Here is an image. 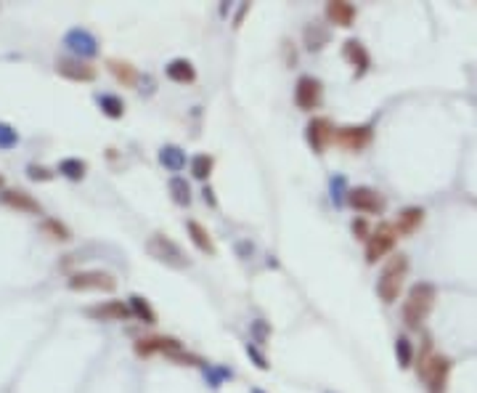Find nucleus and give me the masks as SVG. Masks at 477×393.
Returning <instances> with one entry per match:
<instances>
[{
  "label": "nucleus",
  "instance_id": "obj_1",
  "mask_svg": "<svg viewBox=\"0 0 477 393\" xmlns=\"http://www.w3.org/2000/svg\"><path fill=\"white\" fill-rule=\"evenodd\" d=\"M451 359L443 356V353H435L433 351V340L427 337L424 346L419 351V362H417V375L424 380L427 391L430 393H446L448 388V378H451Z\"/></svg>",
  "mask_w": 477,
  "mask_h": 393
},
{
  "label": "nucleus",
  "instance_id": "obj_2",
  "mask_svg": "<svg viewBox=\"0 0 477 393\" xmlns=\"http://www.w3.org/2000/svg\"><path fill=\"white\" fill-rule=\"evenodd\" d=\"M435 301H437L435 285H430V282H417L414 287L408 290L406 303H403V321H406V327L408 330H419L427 321V317H430Z\"/></svg>",
  "mask_w": 477,
  "mask_h": 393
},
{
  "label": "nucleus",
  "instance_id": "obj_3",
  "mask_svg": "<svg viewBox=\"0 0 477 393\" xmlns=\"http://www.w3.org/2000/svg\"><path fill=\"white\" fill-rule=\"evenodd\" d=\"M406 274H408V258L398 253L388 260V266L379 274V282H376V295L382 298V303H395L401 298L403 282H406Z\"/></svg>",
  "mask_w": 477,
  "mask_h": 393
},
{
  "label": "nucleus",
  "instance_id": "obj_4",
  "mask_svg": "<svg viewBox=\"0 0 477 393\" xmlns=\"http://www.w3.org/2000/svg\"><path fill=\"white\" fill-rule=\"evenodd\" d=\"M146 250H149L151 258H157L159 263H167L173 269H189V263H191L189 256L167 234H154L149 242H146Z\"/></svg>",
  "mask_w": 477,
  "mask_h": 393
},
{
  "label": "nucleus",
  "instance_id": "obj_5",
  "mask_svg": "<svg viewBox=\"0 0 477 393\" xmlns=\"http://www.w3.org/2000/svg\"><path fill=\"white\" fill-rule=\"evenodd\" d=\"M398 240H401V234H398L395 224H376L372 237L366 240V260L376 263V260H382L385 256H390Z\"/></svg>",
  "mask_w": 477,
  "mask_h": 393
},
{
  "label": "nucleus",
  "instance_id": "obj_6",
  "mask_svg": "<svg viewBox=\"0 0 477 393\" xmlns=\"http://www.w3.org/2000/svg\"><path fill=\"white\" fill-rule=\"evenodd\" d=\"M180 351H183L180 340L170 337V335H151V337L135 340V353L138 356H157V353H162V356L173 359V356H178Z\"/></svg>",
  "mask_w": 477,
  "mask_h": 393
},
{
  "label": "nucleus",
  "instance_id": "obj_7",
  "mask_svg": "<svg viewBox=\"0 0 477 393\" xmlns=\"http://www.w3.org/2000/svg\"><path fill=\"white\" fill-rule=\"evenodd\" d=\"M347 202H350V208H356L363 215H379V212H385V196L379 194L376 189H372V186H356V189H350L347 192Z\"/></svg>",
  "mask_w": 477,
  "mask_h": 393
},
{
  "label": "nucleus",
  "instance_id": "obj_8",
  "mask_svg": "<svg viewBox=\"0 0 477 393\" xmlns=\"http://www.w3.org/2000/svg\"><path fill=\"white\" fill-rule=\"evenodd\" d=\"M321 99H324V88H321V80H315L311 75H302L295 85V104L302 109V112H313L321 106Z\"/></svg>",
  "mask_w": 477,
  "mask_h": 393
},
{
  "label": "nucleus",
  "instance_id": "obj_9",
  "mask_svg": "<svg viewBox=\"0 0 477 393\" xmlns=\"http://www.w3.org/2000/svg\"><path fill=\"white\" fill-rule=\"evenodd\" d=\"M374 138L372 125H345V128H337V136L334 141L347 151H363Z\"/></svg>",
  "mask_w": 477,
  "mask_h": 393
},
{
  "label": "nucleus",
  "instance_id": "obj_10",
  "mask_svg": "<svg viewBox=\"0 0 477 393\" xmlns=\"http://www.w3.org/2000/svg\"><path fill=\"white\" fill-rule=\"evenodd\" d=\"M305 136H308V144H311V149L315 154H324L329 149V144L334 141V136H337V128L331 125L329 117H313L305 128Z\"/></svg>",
  "mask_w": 477,
  "mask_h": 393
},
{
  "label": "nucleus",
  "instance_id": "obj_11",
  "mask_svg": "<svg viewBox=\"0 0 477 393\" xmlns=\"http://www.w3.org/2000/svg\"><path fill=\"white\" fill-rule=\"evenodd\" d=\"M69 287L72 290H104V292H112L117 287L114 276L112 274H104V271H83V274H75L69 279Z\"/></svg>",
  "mask_w": 477,
  "mask_h": 393
},
{
  "label": "nucleus",
  "instance_id": "obj_12",
  "mask_svg": "<svg viewBox=\"0 0 477 393\" xmlns=\"http://www.w3.org/2000/svg\"><path fill=\"white\" fill-rule=\"evenodd\" d=\"M56 72L67 80H80V83H88L96 77V69L90 67L88 61H80V59H61L56 64Z\"/></svg>",
  "mask_w": 477,
  "mask_h": 393
},
{
  "label": "nucleus",
  "instance_id": "obj_13",
  "mask_svg": "<svg viewBox=\"0 0 477 393\" xmlns=\"http://www.w3.org/2000/svg\"><path fill=\"white\" fill-rule=\"evenodd\" d=\"M342 56L353 69H358V75H363L369 69V64H372V56H369V51L361 40H345Z\"/></svg>",
  "mask_w": 477,
  "mask_h": 393
},
{
  "label": "nucleus",
  "instance_id": "obj_14",
  "mask_svg": "<svg viewBox=\"0 0 477 393\" xmlns=\"http://www.w3.org/2000/svg\"><path fill=\"white\" fill-rule=\"evenodd\" d=\"M356 16H358L356 6H350L345 0H331V3H327V19L331 24H337V27H353Z\"/></svg>",
  "mask_w": 477,
  "mask_h": 393
},
{
  "label": "nucleus",
  "instance_id": "obj_15",
  "mask_svg": "<svg viewBox=\"0 0 477 393\" xmlns=\"http://www.w3.org/2000/svg\"><path fill=\"white\" fill-rule=\"evenodd\" d=\"M130 314H133V311H130L122 301H109V303H104V306L90 308V317L101 319V321H122V319H128Z\"/></svg>",
  "mask_w": 477,
  "mask_h": 393
},
{
  "label": "nucleus",
  "instance_id": "obj_16",
  "mask_svg": "<svg viewBox=\"0 0 477 393\" xmlns=\"http://www.w3.org/2000/svg\"><path fill=\"white\" fill-rule=\"evenodd\" d=\"M106 67H109V72L114 75V80H117V83H122L125 88H133V85H138V69H135L130 61L109 59V61H106Z\"/></svg>",
  "mask_w": 477,
  "mask_h": 393
},
{
  "label": "nucleus",
  "instance_id": "obj_17",
  "mask_svg": "<svg viewBox=\"0 0 477 393\" xmlns=\"http://www.w3.org/2000/svg\"><path fill=\"white\" fill-rule=\"evenodd\" d=\"M422 224H424V210H422V208H406V210H401V215H398L395 228H398L401 237H408V234H414Z\"/></svg>",
  "mask_w": 477,
  "mask_h": 393
},
{
  "label": "nucleus",
  "instance_id": "obj_18",
  "mask_svg": "<svg viewBox=\"0 0 477 393\" xmlns=\"http://www.w3.org/2000/svg\"><path fill=\"white\" fill-rule=\"evenodd\" d=\"M164 75L170 77L173 83H194L196 69L189 59H173L167 67H164Z\"/></svg>",
  "mask_w": 477,
  "mask_h": 393
},
{
  "label": "nucleus",
  "instance_id": "obj_19",
  "mask_svg": "<svg viewBox=\"0 0 477 393\" xmlns=\"http://www.w3.org/2000/svg\"><path fill=\"white\" fill-rule=\"evenodd\" d=\"M186 228H189V237H191V242H194V247L199 250V253H205V256H215V253H218V250H215V242H212V237H209V231L202 226V224L189 221Z\"/></svg>",
  "mask_w": 477,
  "mask_h": 393
},
{
  "label": "nucleus",
  "instance_id": "obj_20",
  "mask_svg": "<svg viewBox=\"0 0 477 393\" xmlns=\"http://www.w3.org/2000/svg\"><path fill=\"white\" fill-rule=\"evenodd\" d=\"M3 202H6L8 208H16V210L40 212V205H37L27 192H6V194H3Z\"/></svg>",
  "mask_w": 477,
  "mask_h": 393
},
{
  "label": "nucleus",
  "instance_id": "obj_21",
  "mask_svg": "<svg viewBox=\"0 0 477 393\" xmlns=\"http://www.w3.org/2000/svg\"><path fill=\"white\" fill-rule=\"evenodd\" d=\"M159 162H162L167 170L178 173V170L186 167V154H183L178 147H164V149L159 151Z\"/></svg>",
  "mask_w": 477,
  "mask_h": 393
},
{
  "label": "nucleus",
  "instance_id": "obj_22",
  "mask_svg": "<svg viewBox=\"0 0 477 393\" xmlns=\"http://www.w3.org/2000/svg\"><path fill=\"white\" fill-rule=\"evenodd\" d=\"M130 311H133L138 319H144L146 324H157V314H154V308L149 306V301H146V298L133 295V298H130Z\"/></svg>",
  "mask_w": 477,
  "mask_h": 393
},
{
  "label": "nucleus",
  "instance_id": "obj_23",
  "mask_svg": "<svg viewBox=\"0 0 477 393\" xmlns=\"http://www.w3.org/2000/svg\"><path fill=\"white\" fill-rule=\"evenodd\" d=\"M212 167H215V160L209 154H196L194 160H191V173H194L199 181H207Z\"/></svg>",
  "mask_w": 477,
  "mask_h": 393
},
{
  "label": "nucleus",
  "instance_id": "obj_24",
  "mask_svg": "<svg viewBox=\"0 0 477 393\" xmlns=\"http://www.w3.org/2000/svg\"><path fill=\"white\" fill-rule=\"evenodd\" d=\"M170 194H173V199H175L178 205H189V202H191V189H189L186 178H180V176L170 178Z\"/></svg>",
  "mask_w": 477,
  "mask_h": 393
},
{
  "label": "nucleus",
  "instance_id": "obj_25",
  "mask_svg": "<svg viewBox=\"0 0 477 393\" xmlns=\"http://www.w3.org/2000/svg\"><path fill=\"white\" fill-rule=\"evenodd\" d=\"M67 43L72 46V43H77V51H83V53H93L96 51V40L90 37L85 30H75V32H69V37H67Z\"/></svg>",
  "mask_w": 477,
  "mask_h": 393
},
{
  "label": "nucleus",
  "instance_id": "obj_26",
  "mask_svg": "<svg viewBox=\"0 0 477 393\" xmlns=\"http://www.w3.org/2000/svg\"><path fill=\"white\" fill-rule=\"evenodd\" d=\"M98 104H101V109H104L109 117H122V112H125V104L119 101L117 96H101Z\"/></svg>",
  "mask_w": 477,
  "mask_h": 393
},
{
  "label": "nucleus",
  "instance_id": "obj_27",
  "mask_svg": "<svg viewBox=\"0 0 477 393\" xmlns=\"http://www.w3.org/2000/svg\"><path fill=\"white\" fill-rule=\"evenodd\" d=\"M61 173H67L69 178H83L85 176V162H80V160H64L61 162Z\"/></svg>",
  "mask_w": 477,
  "mask_h": 393
},
{
  "label": "nucleus",
  "instance_id": "obj_28",
  "mask_svg": "<svg viewBox=\"0 0 477 393\" xmlns=\"http://www.w3.org/2000/svg\"><path fill=\"white\" fill-rule=\"evenodd\" d=\"M395 353H398L401 367H411V343H408L406 337H398V340H395Z\"/></svg>",
  "mask_w": 477,
  "mask_h": 393
},
{
  "label": "nucleus",
  "instance_id": "obj_29",
  "mask_svg": "<svg viewBox=\"0 0 477 393\" xmlns=\"http://www.w3.org/2000/svg\"><path fill=\"white\" fill-rule=\"evenodd\" d=\"M45 231L53 234V240H61V242L69 240V228L64 226V224H59V221H45Z\"/></svg>",
  "mask_w": 477,
  "mask_h": 393
},
{
  "label": "nucleus",
  "instance_id": "obj_30",
  "mask_svg": "<svg viewBox=\"0 0 477 393\" xmlns=\"http://www.w3.org/2000/svg\"><path fill=\"white\" fill-rule=\"evenodd\" d=\"M353 237H358V240H363V242H366V240H369V237H372V231L374 228L369 226V221H366V218H356V221H353Z\"/></svg>",
  "mask_w": 477,
  "mask_h": 393
},
{
  "label": "nucleus",
  "instance_id": "obj_31",
  "mask_svg": "<svg viewBox=\"0 0 477 393\" xmlns=\"http://www.w3.org/2000/svg\"><path fill=\"white\" fill-rule=\"evenodd\" d=\"M305 37H308V48H321L324 43H327V32L308 30L305 32Z\"/></svg>",
  "mask_w": 477,
  "mask_h": 393
},
{
  "label": "nucleus",
  "instance_id": "obj_32",
  "mask_svg": "<svg viewBox=\"0 0 477 393\" xmlns=\"http://www.w3.org/2000/svg\"><path fill=\"white\" fill-rule=\"evenodd\" d=\"M16 141V133L11 131V128H6V125H0V147H11Z\"/></svg>",
  "mask_w": 477,
  "mask_h": 393
},
{
  "label": "nucleus",
  "instance_id": "obj_33",
  "mask_svg": "<svg viewBox=\"0 0 477 393\" xmlns=\"http://www.w3.org/2000/svg\"><path fill=\"white\" fill-rule=\"evenodd\" d=\"M0 186H3V178H0Z\"/></svg>",
  "mask_w": 477,
  "mask_h": 393
},
{
  "label": "nucleus",
  "instance_id": "obj_34",
  "mask_svg": "<svg viewBox=\"0 0 477 393\" xmlns=\"http://www.w3.org/2000/svg\"><path fill=\"white\" fill-rule=\"evenodd\" d=\"M254 393H263V391H254Z\"/></svg>",
  "mask_w": 477,
  "mask_h": 393
}]
</instances>
